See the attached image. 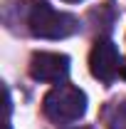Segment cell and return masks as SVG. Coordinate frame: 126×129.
<instances>
[{"instance_id": "8", "label": "cell", "mask_w": 126, "mask_h": 129, "mask_svg": "<svg viewBox=\"0 0 126 129\" xmlns=\"http://www.w3.org/2000/svg\"><path fill=\"white\" fill-rule=\"evenodd\" d=\"M79 129H84V127H79Z\"/></svg>"}, {"instance_id": "5", "label": "cell", "mask_w": 126, "mask_h": 129, "mask_svg": "<svg viewBox=\"0 0 126 129\" xmlns=\"http://www.w3.org/2000/svg\"><path fill=\"white\" fill-rule=\"evenodd\" d=\"M106 127H109V129H126V99L116 102V104L109 109Z\"/></svg>"}, {"instance_id": "3", "label": "cell", "mask_w": 126, "mask_h": 129, "mask_svg": "<svg viewBox=\"0 0 126 129\" xmlns=\"http://www.w3.org/2000/svg\"><path fill=\"white\" fill-rule=\"evenodd\" d=\"M121 62L124 60H121L116 45L106 37H99L94 42V47H92V52H89V70L104 84H111L121 75Z\"/></svg>"}, {"instance_id": "4", "label": "cell", "mask_w": 126, "mask_h": 129, "mask_svg": "<svg viewBox=\"0 0 126 129\" xmlns=\"http://www.w3.org/2000/svg\"><path fill=\"white\" fill-rule=\"evenodd\" d=\"M69 75V57L59 52H35L30 60V77L37 82L62 84Z\"/></svg>"}, {"instance_id": "7", "label": "cell", "mask_w": 126, "mask_h": 129, "mask_svg": "<svg viewBox=\"0 0 126 129\" xmlns=\"http://www.w3.org/2000/svg\"><path fill=\"white\" fill-rule=\"evenodd\" d=\"M64 3H79V0H64Z\"/></svg>"}, {"instance_id": "6", "label": "cell", "mask_w": 126, "mask_h": 129, "mask_svg": "<svg viewBox=\"0 0 126 129\" xmlns=\"http://www.w3.org/2000/svg\"><path fill=\"white\" fill-rule=\"evenodd\" d=\"M121 77H124V80H126V60H124V62H121Z\"/></svg>"}, {"instance_id": "1", "label": "cell", "mask_w": 126, "mask_h": 129, "mask_svg": "<svg viewBox=\"0 0 126 129\" xmlns=\"http://www.w3.org/2000/svg\"><path fill=\"white\" fill-rule=\"evenodd\" d=\"M25 25L35 37L42 40H62L79 32V20L69 13L54 10L47 0H25L22 3Z\"/></svg>"}, {"instance_id": "2", "label": "cell", "mask_w": 126, "mask_h": 129, "mask_svg": "<svg viewBox=\"0 0 126 129\" xmlns=\"http://www.w3.org/2000/svg\"><path fill=\"white\" fill-rule=\"evenodd\" d=\"M42 109H45V117L54 124H72L84 117L87 112V94L74 87V84H54L45 94V102H42Z\"/></svg>"}]
</instances>
